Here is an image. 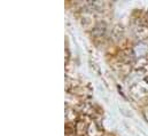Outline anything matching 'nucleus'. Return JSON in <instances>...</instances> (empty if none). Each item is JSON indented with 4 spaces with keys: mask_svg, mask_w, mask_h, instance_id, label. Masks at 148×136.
<instances>
[{
    "mask_svg": "<svg viewBox=\"0 0 148 136\" xmlns=\"http://www.w3.org/2000/svg\"><path fill=\"white\" fill-rule=\"evenodd\" d=\"M88 132V126L84 120H78L75 125V133H77V135L84 136L85 134H87Z\"/></svg>",
    "mask_w": 148,
    "mask_h": 136,
    "instance_id": "nucleus-1",
    "label": "nucleus"
},
{
    "mask_svg": "<svg viewBox=\"0 0 148 136\" xmlns=\"http://www.w3.org/2000/svg\"><path fill=\"white\" fill-rule=\"evenodd\" d=\"M136 34L140 38V39H145L148 37V27L145 24H139L136 27Z\"/></svg>",
    "mask_w": 148,
    "mask_h": 136,
    "instance_id": "nucleus-2",
    "label": "nucleus"
},
{
    "mask_svg": "<svg viewBox=\"0 0 148 136\" xmlns=\"http://www.w3.org/2000/svg\"><path fill=\"white\" fill-rule=\"evenodd\" d=\"M145 81H146V82L148 84V75H147V77H145Z\"/></svg>",
    "mask_w": 148,
    "mask_h": 136,
    "instance_id": "nucleus-3",
    "label": "nucleus"
},
{
    "mask_svg": "<svg viewBox=\"0 0 148 136\" xmlns=\"http://www.w3.org/2000/svg\"><path fill=\"white\" fill-rule=\"evenodd\" d=\"M146 60H147V62H148V55L146 56Z\"/></svg>",
    "mask_w": 148,
    "mask_h": 136,
    "instance_id": "nucleus-4",
    "label": "nucleus"
}]
</instances>
